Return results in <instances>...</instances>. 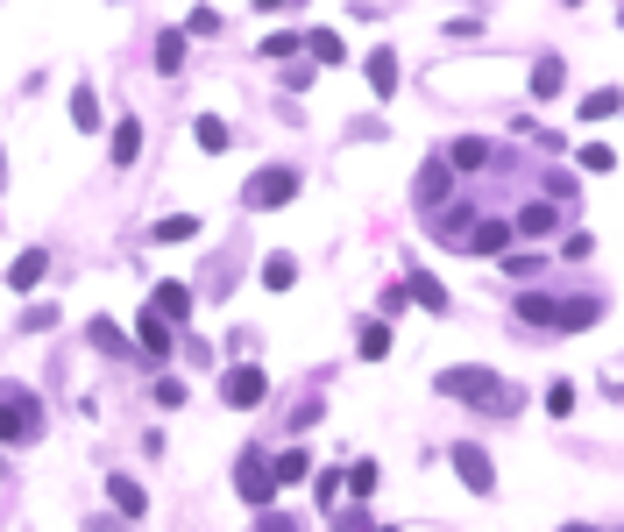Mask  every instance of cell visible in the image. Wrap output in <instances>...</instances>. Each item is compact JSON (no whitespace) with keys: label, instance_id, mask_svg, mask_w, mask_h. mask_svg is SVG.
<instances>
[{"label":"cell","instance_id":"obj_1","mask_svg":"<svg viewBox=\"0 0 624 532\" xmlns=\"http://www.w3.org/2000/svg\"><path fill=\"white\" fill-rule=\"evenodd\" d=\"M433 391L468 405V412H483V419H518L525 412V384H511L504 369H483V362H454L433 376Z\"/></svg>","mask_w":624,"mask_h":532},{"label":"cell","instance_id":"obj_2","mask_svg":"<svg viewBox=\"0 0 624 532\" xmlns=\"http://www.w3.org/2000/svg\"><path fill=\"white\" fill-rule=\"evenodd\" d=\"M43 398L29 384H0V447H36L43 440Z\"/></svg>","mask_w":624,"mask_h":532},{"label":"cell","instance_id":"obj_3","mask_svg":"<svg viewBox=\"0 0 624 532\" xmlns=\"http://www.w3.org/2000/svg\"><path fill=\"white\" fill-rule=\"evenodd\" d=\"M298 192H305V171H298V164H263V171L242 185V206H249V213H277V206H291Z\"/></svg>","mask_w":624,"mask_h":532},{"label":"cell","instance_id":"obj_4","mask_svg":"<svg viewBox=\"0 0 624 532\" xmlns=\"http://www.w3.org/2000/svg\"><path fill=\"white\" fill-rule=\"evenodd\" d=\"M263 398H270V369H263L256 355H249V362H227V369H220V405H227V412H256Z\"/></svg>","mask_w":624,"mask_h":532},{"label":"cell","instance_id":"obj_5","mask_svg":"<svg viewBox=\"0 0 624 532\" xmlns=\"http://www.w3.org/2000/svg\"><path fill=\"white\" fill-rule=\"evenodd\" d=\"M234 497H242L249 511H270V504H277L270 454H256V447H242V454H234Z\"/></svg>","mask_w":624,"mask_h":532},{"label":"cell","instance_id":"obj_6","mask_svg":"<svg viewBox=\"0 0 624 532\" xmlns=\"http://www.w3.org/2000/svg\"><path fill=\"white\" fill-rule=\"evenodd\" d=\"M447 462H454V476H461V490H468V497H497V462H490V447H483V440H454V447H447Z\"/></svg>","mask_w":624,"mask_h":532},{"label":"cell","instance_id":"obj_7","mask_svg":"<svg viewBox=\"0 0 624 532\" xmlns=\"http://www.w3.org/2000/svg\"><path fill=\"white\" fill-rule=\"evenodd\" d=\"M412 206H419V213L454 206V171H447L440 157H426V164H419V178H412Z\"/></svg>","mask_w":624,"mask_h":532},{"label":"cell","instance_id":"obj_8","mask_svg":"<svg viewBox=\"0 0 624 532\" xmlns=\"http://www.w3.org/2000/svg\"><path fill=\"white\" fill-rule=\"evenodd\" d=\"M554 313H561V298H554V291H532V284H525V291L511 298L518 334H554Z\"/></svg>","mask_w":624,"mask_h":532},{"label":"cell","instance_id":"obj_9","mask_svg":"<svg viewBox=\"0 0 624 532\" xmlns=\"http://www.w3.org/2000/svg\"><path fill=\"white\" fill-rule=\"evenodd\" d=\"M561 227H568V213L546 206V199H525V206L511 213V235H518V242H546V235H561Z\"/></svg>","mask_w":624,"mask_h":532},{"label":"cell","instance_id":"obj_10","mask_svg":"<svg viewBox=\"0 0 624 532\" xmlns=\"http://www.w3.org/2000/svg\"><path fill=\"white\" fill-rule=\"evenodd\" d=\"M476 220H483V213L468 206V199L440 206V213H433V242H440V249H468V235H476Z\"/></svg>","mask_w":624,"mask_h":532},{"label":"cell","instance_id":"obj_11","mask_svg":"<svg viewBox=\"0 0 624 532\" xmlns=\"http://www.w3.org/2000/svg\"><path fill=\"white\" fill-rule=\"evenodd\" d=\"M490 157H497V149H490L483 135H454V142L440 149V164H447L454 178H476V171H490Z\"/></svg>","mask_w":624,"mask_h":532},{"label":"cell","instance_id":"obj_12","mask_svg":"<svg viewBox=\"0 0 624 532\" xmlns=\"http://www.w3.org/2000/svg\"><path fill=\"white\" fill-rule=\"evenodd\" d=\"M362 79H369V100H398V50H390V43H369Z\"/></svg>","mask_w":624,"mask_h":532},{"label":"cell","instance_id":"obj_13","mask_svg":"<svg viewBox=\"0 0 624 532\" xmlns=\"http://www.w3.org/2000/svg\"><path fill=\"white\" fill-rule=\"evenodd\" d=\"M149 313L164 320V327H185V320H192V284H178V277L149 284Z\"/></svg>","mask_w":624,"mask_h":532},{"label":"cell","instance_id":"obj_14","mask_svg":"<svg viewBox=\"0 0 624 532\" xmlns=\"http://www.w3.org/2000/svg\"><path fill=\"white\" fill-rule=\"evenodd\" d=\"M107 497H114V518H121V525H142V511H149V490H142L128 469H114V476H107Z\"/></svg>","mask_w":624,"mask_h":532},{"label":"cell","instance_id":"obj_15","mask_svg":"<svg viewBox=\"0 0 624 532\" xmlns=\"http://www.w3.org/2000/svg\"><path fill=\"white\" fill-rule=\"evenodd\" d=\"M603 320V298L596 291H575V298H561V313H554V334H589Z\"/></svg>","mask_w":624,"mask_h":532},{"label":"cell","instance_id":"obj_16","mask_svg":"<svg viewBox=\"0 0 624 532\" xmlns=\"http://www.w3.org/2000/svg\"><path fill=\"white\" fill-rule=\"evenodd\" d=\"M135 348H142L149 362H164V355H178V327H164V320L142 306V320H135Z\"/></svg>","mask_w":624,"mask_h":532},{"label":"cell","instance_id":"obj_17","mask_svg":"<svg viewBox=\"0 0 624 532\" xmlns=\"http://www.w3.org/2000/svg\"><path fill=\"white\" fill-rule=\"evenodd\" d=\"M135 157H142V114H121V121L107 128V164H121V171H128Z\"/></svg>","mask_w":624,"mask_h":532},{"label":"cell","instance_id":"obj_18","mask_svg":"<svg viewBox=\"0 0 624 532\" xmlns=\"http://www.w3.org/2000/svg\"><path fill=\"white\" fill-rule=\"evenodd\" d=\"M518 249V235H511V220L497 213V220H476V235H468V256H511Z\"/></svg>","mask_w":624,"mask_h":532},{"label":"cell","instance_id":"obj_19","mask_svg":"<svg viewBox=\"0 0 624 532\" xmlns=\"http://www.w3.org/2000/svg\"><path fill=\"white\" fill-rule=\"evenodd\" d=\"M617 114H624V86H596V93L575 100V121H589V128L596 121H617Z\"/></svg>","mask_w":624,"mask_h":532},{"label":"cell","instance_id":"obj_20","mask_svg":"<svg viewBox=\"0 0 624 532\" xmlns=\"http://www.w3.org/2000/svg\"><path fill=\"white\" fill-rule=\"evenodd\" d=\"M86 341H93L100 355H114V362H121V355H135V341H128V334H121V320H107V313H93V320H86Z\"/></svg>","mask_w":624,"mask_h":532},{"label":"cell","instance_id":"obj_21","mask_svg":"<svg viewBox=\"0 0 624 532\" xmlns=\"http://www.w3.org/2000/svg\"><path fill=\"white\" fill-rule=\"evenodd\" d=\"M561 86H568V64L546 50V57H532V100H561Z\"/></svg>","mask_w":624,"mask_h":532},{"label":"cell","instance_id":"obj_22","mask_svg":"<svg viewBox=\"0 0 624 532\" xmlns=\"http://www.w3.org/2000/svg\"><path fill=\"white\" fill-rule=\"evenodd\" d=\"M185 57H192V36H185V29H164V36H156V71H164V79H178Z\"/></svg>","mask_w":624,"mask_h":532},{"label":"cell","instance_id":"obj_23","mask_svg":"<svg viewBox=\"0 0 624 532\" xmlns=\"http://www.w3.org/2000/svg\"><path fill=\"white\" fill-rule=\"evenodd\" d=\"M43 277H50V256H43V249H22V256L8 263V284H15L22 298H29V291H36Z\"/></svg>","mask_w":624,"mask_h":532},{"label":"cell","instance_id":"obj_24","mask_svg":"<svg viewBox=\"0 0 624 532\" xmlns=\"http://www.w3.org/2000/svg\"><path fill=\"white\" fill-rule=\"evenodd\" d=\"M199 235V213H171V220H156L142 242H156V249H178V242H192Z\"/></svg>","mask_w":624,"mask_h":532},{"label":"cell","instance_id":"obj_25","mask_svg":"<svg viewBox=\"0 0 624 532\" xmlns=\"http://www.w3.org/2000/svg\"><path fill=\"white\" fill-rule=\"evenodd\" d=\"M405 298H419L426 313H447V284H440L433 270H412V277H405Z\"/></svg>","mask_w":624,"mask_h":532},{"label":"cell","instance_id":"obj_26","mask_svg":"<svg viewBox=\"0 0 624 532\" xmlns=\"http://www.w3.org/2000/svg\"><path fill=\"white\" fill-rule=\"evenodd\" d=\"M497 270H504L511 284H532V277L546 270V249H511V256H497Z\"/></svg>","mask_w":624,"mask_h":532},{"label":"cell","instance_id":"obj_27","mask_svg":"<svg viewBox=\"0 0 624 532\" xmlns=\"http://www.w3.org/2000/svg\"><path fill=\"white\" fill-rule=\"evenodd\" d=\"M291 284H298V256L291 249H270L263 256V291H291Z\"/></svg>","mask_w":624,"mask_h":532},{"label":"cell","instance_id":"obj_28","mask_svg":"<svg viewBox=\"0 0 624 532\" xmlns=\"http://www.w3.org/2000/svg\"><path fill=\"white\" fill-rule=\"evenodd\" d=\"M355 355H362V362H383V355H390V320H362V327H355Z\"/></svg>","mask_w":624,"mask_h":532},{"label":"cell","instance_id":"obj_29","mask_svg":"<svg viewBox=\"0 0 624 532\" xmlns=\"http://www.w3.org/2000/svg\"><path fill=\"white\" fill-rule=\"evenodd\" d=\"M270 476H277V490H291V483H305V476H312V454H305V447H284V454H277V462H270Z\"/></svg>","mask_w":624,"mask_h":532},{"label":"cell","instance_id":"obj_30","mask_svg":"<svg viewBox=\"0 0 624 532\" xmlns=\"http://www.w3.org/2000/svg\"><path fill=\"white\" fill-rule=\"evenodd\" d=\"M100 121H107V114H100V93H93V86H78V93H71V128H78V135H93Z\"/></svg>","mask_w":624,"mask_h":532},{"label":"cell","instance_id":"obj_31","mask_svg":"<svg viewBox=\"0 0 624 532\" xmlns=\"http://www.w3.org/2000/svg\"><path fill=\"white\" fill-rule=\"evenodd\" d=\"M575 164H582L589 178H610V171H617V149L596 135V142H582V149H575Z\"/></svg>","mask_w":624,"mask_h":532},{"label":"cell","instance_id":"obj_32","mask_svg":"<svg viewBox=\"0 0 624 532\" xmlns=\"http://www.w3.org/2000/svg\"><path fill=\"white\" fill-rule=\"evenodd\" d=\"M305 57H312V64H348V43H341L334 29H312V36H305Z\"/></svg>","mask_w":624,"mask_h":532},{"label":"cell","instance_id":"obj_33","mask_svg":"<svg viewBox=\"0 0 624 532\" xmlns=\"http://www.w3.org/2000/svg\"><path fill=\"white\" fill-rule=\"evenodd\" d=\"M192 142L206 149V157H220V149H227L234 135H227V121H220V114H199V121H192Z\"/></svg>","mask_w":624,"mask_h":532},{"label":"cell","instance_id":"obj_34","mask_svg":"<svg viewBox=\"0 0 624 532\" xmlns=\"http://www.w3.org/2000/svg\"><path fill=\"white\" fill-rule=\"evenodd\" d=\"M256 50H263V57H270V64H291V57H298V50H305V36H298V29H277V36H263V43H256Z\"/></svg>","mask_w":624,"mask_h":532},{"label":"cell","instance_id":"obj_35","mask_svg":"<svg viewBox=\"0 0 624 532\" xmlns=\"http://www.w3.org/2000/svg\"><path fill=\"white\" fill-rule=\"evenodd\" d=\"M376 483H383V469H376V462H355V469H348V497H355L362 511H369V497H376Z\"/></svg>","mask_w":624,"mask_h":532},{"label":"cell","instance_id":"obj_36","mask_svg":"<svg viewBox=\"0 0 624 532\" xmlns=\"http://www.w3.org/2000/svg\"><path fill=\"white\" fill-rule=\"evenodd\" d=\"M341 490H348V469H320V483H312V504L334 511V504H341Z\"/></svg>","mask_w":624,"mask_h":532},{"label":"cell","instance_id":"obj_37","mask_svg":"<svg viewBox=\"0 0 624 532\" xmlns=\"http://www.w3.org/2000/svg\"><path fill=\"white\" fill-rule=\"evenodd\" d=\"M539 405H546V419H568V412H575V384H568V376H561V384H546Z\"/></svg>","mask_w":624,"mask_h":532},{"label":"cell","instance_id":"obj_38","mask_svg":"<svg viewBox=\"0 0 624 532\" xmlns=\"http://www.w3.org/2000/svg\"><path fill=\"white\" fill-rule=\"evenodd\" d=\"M546 206L575 213V178H568V171H546Z\"/></svg>","mask_w":624,"mask_h":532},{"label":"cell","instance_id":"obj_39","mask_svg":"<svg viewBox=\"0 0 624 532\" xmlns=\"http://www.w3.org/2000/svg\"><path fill=\"white\" fill-rule=\"evenodd\" d=\"M561 256H568V263H589V256H596V235H589V227H575V235H561Z\"/></svg>","mask_w":624,"mask_h":532},{"label":"cell","instance_id":"obj_40","mask_svg":"<svg viewBox=\"0 0 624 532\" xmlns=\"http://www.w3.org/2000/svg\"><path fill=\"white\" fill-rule=\"evenodd\" d=\"M185 398H192V391H185V384H178V376H156V405H164V412H178V405H185Z\"/></svg>","mask_w":624,"mask_h":532},{"label":"cell","instance_id":"obj_41","mask_svg":"<svg viewBox=\"0 0 624 532\" xmlns=\"http://www.w3.org/2000/svg\"><path fill=\"white\" fill-rule=\"evenodd\" d=\"M305 86H312V57H291L284 64V93H305Z\"/></svg>","mask_w":624,"mask_h":532},{"label":"cell","instance_id":"obj_42","mask_svg":"<svg viewBox=\"0 0 624 532\" xmlns=\"http://www.w3.org/2000/svg\"><path fill=\"white\" fill-rule=\"evenodd\" d=\"M178 355H185V362H199V369H213V348H206L199 334H178Z\"/></svg>","mask_w":624,"mask_h":532},{"label":"cell","instance_id":"obj_43","mask_svg":"<svg viewBox=\"0 0 624 532\" xmlns=\"http://www.w3.org/2000/svg\"><path fill=\"white\" fill-rule=\"evenodd\" d=\"M185 36H220V15H213V8H192V22H185Z\"/></svg>","mask_w":624,"mask_h":532},{"label":"cell","instance_id":"obj_44","mask_svg":"<svg viewBox=\"0 0 624 532\" xmlns=\"http://www.w3.org/2000/svg\"><path fill=\"white\" fill-rule=\"evenodd\" d=\"M22 327H29V334H50V327H57V306H29Z\"/></svg>","mask_w":624,"mask_h":532},{"label":"cell","instance_id":"obj_45","mask_svg":"<svg viewBox=\"0 0 624 532\" xmlns=\"http://www.w3.org/2000/svg\"><path fill=\"white\" fill-rule=\"evenodd\" d=\"M256 532H298L291 511H256Z\"/></svg>","mask_w":624,"mask_h":532},{"label":"cell","instance_id":"obj_46","mask_svg":"<svg viewBox=\"0 0 624 532\" xmlns=\"http://www.w3.org/2000/svg\"><path fill=\"white\" fill-rule=\"evenodd\" d=\"M249 348H256V334H249V327H234V334H227V355H234V362H249Z\"/></svg>","mask_w":624,"mask_h":532},{"label":"cell","instance_id":"obj_47","mask_svg":"<svg viewBox=\"0 0 624 532\" xmlns=\"http://www.w3.org/2000/svg\"><path fill=\"white\" fill-rule=\"evenodd\" d=\"M334 532H369V511H341V518H334Z\"/></svg>","mask_w":624,"mask_h":532},{"label":"cell","instance_id":"obj_48","mask_svg":"<svg viewBox=\"0 0 624 532\" xmlns=\"http://www.w3.org/2000/svg\"><path fill=\"white\" fill-rule=\"evenodd\" d=\"M86 532H128L121 518H86Z\"/></svg>","mask_w":624,"mask_h":532},{"label":"cell","instance_id":"obj_49","mask_svg":"<svg viewBox=\"0 0 624 532\" xmlns=\"http://www.w3.org/2000/svg\"><path fill=\"white\" fill-rule=\"evenodd\" d=\"M561 532H603V525H582V518H568V525H561Z\"/></svg>","mask_w":624,"mask_h":532},{"label":"cell","instance_id":"obj_50","mask_svg":"<svg viewBox=\"0 0 624 532\" xmlns=\"http://www.w3.org/2000/svg\"><path fill=\"white\" fill-rule=\"evenodd\" d=\"M0 185H8V149H0Z\"/></svg>","mask_w":624,"mask_h":532},{"label":"cell","instance_id":"obj_51","mask_svg":"<svg viewBox=\"0 0 624 532\" xmlns=\"http://www.w3.org/2000/svg\"><path fill=\"white\" fill-rule=\"evenodd\" d=\"M376 532H398V525H376Z\"/></svg>","mask_w":624,"mask_h":532},{"label":"cell","instance_id":"obj_52","mask_svg":"<svg viewBox=\"0 0 624 532\" xmlns=\"http://www.w3.org/2000/svg\"><path fill=\"white\" fill-rule=\"evenodd\" d=\"M617 29H624V8H617Z\"/></svg>","mask_w":624,"mask_h":532}]
</instances>
